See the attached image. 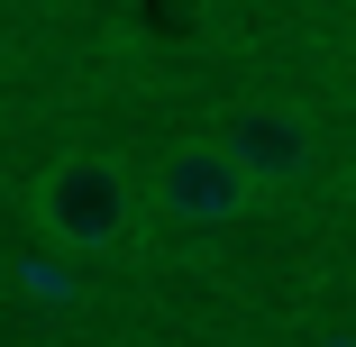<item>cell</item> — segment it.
I'll list each match as a JSON object with an SVG mask.
<instances>
[{
	"instance_id": "obj_4",
	"label": "cell",
	"mask_w": 356,
	"mask_h": 347,
	"mask_svg": "<svg viewBox=\"0 0 356 347\" xmlns=\"http://www.w3.org/2000/svg\"><path fill=\"white\" fill-rule=\"evenodd\" d=\"M311 347H356V329H320V338H311Z\"/></svg>"
},
{
	"instance_id": "obj_1",
	"label": "cell",
	"mask_w": 356,
	"mask_h": 347,
	"mask_svg": "<svg viewBox=\"0 0 356 347\" xmlns=\"http://www.w3.org/2000/svg\"><path fill=\"white\" fill-rule=\"evenodd\" d=\"M28 211H37V229H46L55 256H110V247L137 229V183H128L119 156L74 147V156H55V165L37 174Z\"/></svg>"
},
{
	"instance_id": "obj_3",
	"label": "cell",
	"mask_w": 356,
	"mask_h": 347,
	"mask_svg": "<svg viewBox=\"0 0 356 347\" xmlns=\"http://www.w3.org/2000/svg\"><path fill=\"white\" fill-rule=\"evenodd\" d=\"M220 147L247 165V183H256V192H302V183H311V165H320L311 119H302V110H283V101H238V110L220 119Z\"/></svg>"
},
{
	"instance_id": "obj_2",
	"label": "cell",
	"mask_w": 356,
	"mask_h": 347,
	"mask_svg": "<svg viewBox=\"0 0 356 347\" xmlns=\"http://www.w3.org/2000/svg\"><path fill=\"white\" fill-rule=\"evenodd\" d=\"M147 192H156V211H165L174 229H238L256 201H265L220 137H183V147H165V165H156Z\"/></svg>"
}]
</instances>
